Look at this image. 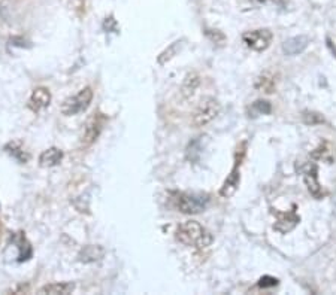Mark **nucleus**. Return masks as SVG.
I'll list each match as a JSON object with an SVG mask.
<instances>
[{"label": "nucleus", "instance_id": "a211bd4d", "mask_svg": "<svg viewBox=\"0 0 336 295\" xmlns=\"http://www.w3.org/2000/svg\"><path fill=\"white\" fill-rule=\"evenodd\" d=\"M272 112V104L266 100H257L250 108L248 117H258V115H269Z\"/></svg>", "mask_w": 336, "mask_h": 295}, {"label": "nucleus", "instance_id": "dca6fc26", "mask_svg": "<svg viewBox=\"0 0 336 295\" xmlns=\"http://www.w3.org/2000/svg\"><path fill=\"white\" fill-rule=\"evenodd\" d=\"M5 151H6L9 155H12L15 159H18L20 163H27L29 158H30L29 157V154L24 151V148L21 146L20 142H11V143H8L6 148H5Z\"/></svg>", "mask_w": 336, "mask_h": 295}, {"label": "nucleus", "instance_id": "aec40b11", "mask_svg": "<svg viewBox=\"0 0 336 295\" xmlns=\"http://www.w3.org/2000/svg\"><path fill=\"white\" fill-rule=\"evenodd\" d=\"M303 122L308 124V125H317V124H323L324 118L320 114H317V112L306 111V112H303Z\"/></svg>", "mask_w": 336, "mask_h": 295}, {"label": "nucleus", "instance_id": "6e6552de", "mask_svg": "<svg viewBox=\"0 0 336 295\" xmlns=\"http://www.w3.org/2000/svg\"><path fill=\"white\" fill-rule=\"evenodd\" d=\"M239 167L241 164L235 163L232 172L229 173V176L226 177L223 186L220 188V196L223 198H230L236 194L237 188H239V183H241V172H239Z\"/></svg>", "mask_w": 336, "mask_h": 295}, {"label": "nucleus", "instance_id": "2eb2a0df", "mask_svg": "<svg viewBox=\"0 0 336 295\" xmlns=\"http://www.w3.org/2000/svg\"><path fill=\"white\" fill-rule=\"evenodd\" d=\"M199 84H200V78H199L198 73H188L182 82V87H181L182 96L187 98L191 97L195 94V91L198 90Z\"/></svg>", "mask_w": 336, "mask_h": 295}, {"label": "nucleus", "instance_id": "20e7f679", "mask_svg": "<svg viewBox=\"0 0 336 295\" xmlns=\"http://www.w3.org/2000/svg\"><path fill=\"white\" fill-rule=\"evenodd\" d=\"M208 206V196L202 194H187L181 193L177 197V207L179 212L187 213V215H196L205 210Z\"/></svg>", "mask_w": 336, "mask_h": 295}, {"label": "nucleus", "instance_id": "ddd939ff", "mask_svg": "<svg viewBox=\"0 0 336 295\" xmlns=\"http://www.w3.org/2000/svg\"><path fill=\"white\" fill-rule=\"evenodd\" d=\"M74 289H75V285L72 282H57V283H50L40 288L39 294L69 295L74 292Z\"/></svg>", "mask_w": 336, "mask_h": 295}, {"label": "nucleus", "instance_id": "0eeeda50", "mask_svg": "<svg viewBox=\"0 0 336 295\" xmlns=\"http://www.w3.org/2000/svg\"><path fill=\"white\" fill-rule=\"evenodd\" d=\"M102 125H103V119L100 117V114H94L87 121L84 131H82V136H81L82 146H90L91 143L96 142V139L99 138L100 131H102Z\"/></svg>", "mask_w": 336, "mask_h": 295}, {"label": "nucleus", "instance_id": "7ed1b4c3", "mask_svg": "<svg viewBox=\"0 0 336 295\" xmlns=\"http://www.w3.org/2000/svg\"><path fill=\"white\" fill-rule=\"evenodd\" d=\"M91 100H93V90L90 87H85V88H82L79 91L78 94L66 98L61 103L60 111L66 117H74L77 114H81V112L87 111L90 103H91Z\"/></svg>", "mask_w": 336, "mask_h": 295}, {"label": "nucleus", "instance_id": "4468645a", "mask_svg": "<svg viewBox=\"0 0 336 295\" xmlns=\"http://www.w3.org/2000/svg\"><path fill=\"white\" fill-rule=\"evenodd\" d=\"M61 159H63V152L59 148H50L40 154L39 164L40 167H54L59 166Z\"/></svg>", "mask_w": 336, "mask_h": 295}, {"label": "nucleus", "instance_id": "9b49d317", "mask_svg": "<svg viewBox=\"0 0 336 295\" xmlns=\"http://www.w3.org/2000/svg\"><path fill=\"white\" fill-rule=\"evenodd\" d=\"M309 45V38L308 36H295L292 39H287L282 43V51L287 56H297L302 54Z\"/></svg>", "mask_w": 336, "mask_h": 295}, {"label": "nucleus", "instance_id": "f257e3e1", "mask_svg": "<svg viewBox=\"0 0 336 295\" xmlns=\"http://www.w3.org/2000/svg\"><path fill=\"white\" fill-rule=\"evenodd\" d=\"M175 237L184 246L199 249L208 248L214 240L211 233L205 227H202L198 221H185L179 224L175 231Z\"/></svg>", "mask_w": 336, "mask_h": 295}, {"label": "nucleus", "instance_id": "6ab92c4d", "mask_svg": "<svg viewBox=\"0 0 336 295\" xmlns=\"http://www.w3.org/2000/svg\"><path fill=\"white\" fill-rule=\"evenodd\" d=\"M181 46H182V40H177V42H174L169 48H166L160 56H158V64H166L169 60H172L177 54H178V51L181 49Z\"/></svg>", "mask_w": 336, "mask_h": 295}, {"label": "nucleus", "instance_id": "39448f33", "mask_svg": "<svg viewBox=\"0 0 336 295\" xmlns=\"http://www.w3.org/2000/svg\"><path fill=\"white\" fill-rule=\"evenodd\" d=\"M242 39L247 43L248 48H251L253 51L257 52H263L266 51L274 39V35L269 29H258V30H253V32H247L242 35Z\"/></svg>", "mask_w": 336, "mask_h": 295}, {"label": "nucleus", "instance_id": "f3484780", "mask_svg": "<svg viewBox=\"0 0 336 295\" xmlns=\"http://www.w3.org/2000/svg\"><path fill=\"white\" fill-rule=\"evenodd\" d=\"M275 85H277V81L271 73H263L261 76H258L257 82H256V88L268 94L275 91Z\"/></svg>", "mask_w": 336, "mask_h": 295}, {"label": "nucleus", "instance_id": "f8f14e48", "mask_svg": "<svg viewBox=\"0 0 336 295\" xmlns=\"http://www.w3.org/2000/svg\"><path fill=\"white\" fill-rule=\"evenodd\" d=\"M105 256V249L98 245H88L84 246L78 254V261L84 264H90V262H96L100 261Z\"/></svg>", "mask_w": 336, "mask_h": 295}, {"label": "nucleus", "instance_id": "f03ea898", "mask_svg": "<svg viewBox=\"0 0 336 295\" xmlns=\"http://www.w3.org/2000/svg\"><path fill=\"white\" fill-rule=\"evenodd\" d=\"M220 111H221V104L217 98L203 97L196 106L195 112L191 114V125L196 128L208 125L209 122L217 118Z\"/></svg>", "mask_w": 336, "mask_h": 295}, {"label": "nucleus", "instance_id": "1a4fd4ad", "mask_svg": "<svg viewBox=\"0 0 336 295\" xmlns=\"http://www.w3.org/2000/svg\"><path fill=\"white\" fill-rule=\"evenodd\" d=\"M51 103V93L48 88L45 87H39L36 88L29 100V108L33 111V112H39L42 109H45L46 106H50Z\"/></svg>", "mask_w": 336, "mask_h": 295}, {"label": "nucleus", "instance_id": "9d476101", "mask_svg": "<svg viewBox=\"0 0 336 295\" xmlns=\"http://www.w3.org/2000/svg\"><path fill=\"white\" fill-rule=\"evenodd\" d=\"M303 180H305V183H306V186H308V191L311 193V196L314 197V198L320 200V198L324 197V191H323V188H321V185H320V182H318V167H317L316 164H313V166L305 172Z\"/></svg>", "mask_w": 336, "mask_h": 295}, {"label": "nucleus", "instance_id": "412c9836", "mask_svg": "<svg viewBox=\"0 0 336 295\" xmlns=\"http://www.w3.org/2000/svg\"><path fill=\"white\" fill-rule=\"evenodd\" d=\"M205 35H206V36H208L209 39L212 40L214 43H223V42L226 40V36H224V33H223V32H220V30L206 29Z\"/></svg>", "mask_w": 336, "mask_h": 295}, {"label": "nucleus", "instance_id": "4be33fe9", "mask_svg": "<svg viewBox=\"0 0 336 295\" xmlns=\"http://www.w3.org/2000/svg\"><path fill=\"white\" fill-rule=\"evenodd\" d=\"M278 285V279L272 277V276H263L258 280V286L260 288H274Z\"/></svg>", "mask_w": 336, "mask_h": 295}, {"label": "nucleus", "instance_id": "b1692460", "mask_svg": "<svg viewBox=\"0 0 336 295\" xmlns=\"http://www.w3.org/2000/svg\"><path fill=\"white\" fill-rule=\"evenodd\" d=\"M256 2H266V0H256Z\"/></svg>", "mask_w": 336, "mask_h": 295}, {"label": "nucleus", "instance_id": "5701e85b", "mask_svg": "<svg viewBox=\"0 0 336 295\" xmlns=\"http://www.w3.org/2000/svg\"><path fill=\"white\" fill-rule=\"evenodd\" d=\"M103 29L105 30H115L117 29V22H115V20H114V17H109V18H106L105 20V24H103Z\"/></svg>", "mask_w": 336, "mask_h": 295}, {"label": "nucleus", "instance_id": "423d86ee", "mask_svg": "<svg viewBox=\"0 0 336 295\" xmlns=\"http://www.w3.org/2000/svg\"><path fill=\"white\" fill-rule=\"evenodd\" d=\"M272 213L277 217V224L274 225V228L279 231L281 234H287L290 233L297 224L300 222V217L296 213V206H293L292 210L289 212H279V210H272Z\"/></svg>", "mask_w": 336, "mask_h": 295}]
</instances>
